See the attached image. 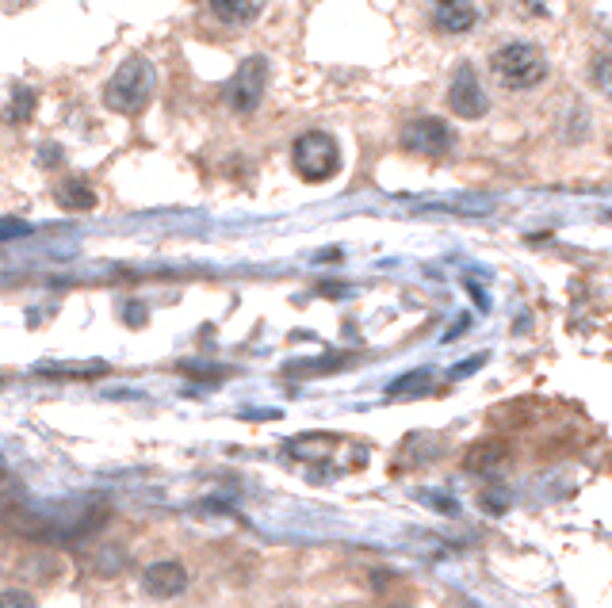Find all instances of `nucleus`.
<instances>
[{
	"label": "nucleus",
	"instance_id": "nucleus-1",
	"mask_svg": "<svg viewBox=\"0 0 612 608\" xmlns=\"http://www.w3.org/2000/svg\"><path fill=\"white\" fill-rule=\"evenodd\" d=\"M490 73L509 92H525V88H536L547 81V58L536 43L509 39L490 54Z\"/></svg>",
	"mask_w": 612,
	"mask_h": 608
},
{
	"label": "nucleus",
	"instance_id": "nucleus-2",
	"mask_svg": "<svg viewBox=\"0 0 612 608\" xmlns=\"http://www.w3.org/2000/svg\"><path fill=\"white\" fill-rule=\"evenodd\" d=\"M153 88H157L153 66L146 58H131V62L108 81L104 104H108L111 111H119V115H138V111H146V104L153 100Z\"/></svg>",
	"mask_w": 612,
	"mask_h": 608
},
{
	"label": "nucleus",
	"instance_id": "nucleus-3",
	"mask_svg": "<svg viewBox=\"0 0 612 608\" xmlns=\"http://www.w3.org/2000/svg\"><path fill=\"white\" fill-rule=\"evenodd\" d=\"M291 165H295V173L303 176V180H314V184L333 180V176L341 173V146H337L333 134L306 131L291 146Z\"/></svg>",
	"mask_w": 612,
	"mask_h": 608
},
{
	"label": "nucleus",
	"instance_id": "nucleus-4",
	"mask_svg": "<svg viewBox=\"0 0 612 608\" xmlns=\"http://www.w3.org/2000/svg\"><path fill=\"white\" fill-rule=\"evenodd\" d=\"M452 127L437 119V115H417L402 127V150H410L414 157H440L452 150Z\"/></svg>",
	"mask_w": 612,
	"mask_h": 608
},
{
	"label": "nucleus",
	"instance_id": "nucleus-5",
	"mask_svg": "<svg viewBox=\"0 0 612 608\" xmlns=\"http://www.w3.org/2000/svg\"><path fill=\"white\" fill-rule=\"evenodd\" d=\"M264 88H268V62L264 58H249L238 69V77L230 81V108L241 111V115L257 111L264 100Z\"/></svg>",
	"mask_w": 612,
	"mask_h": 608
},
{
	"label": "nucleus",
	"instance_id": "nucleus-6",
	"mask_svg": "<svg viewBox=\"0 0 612 608\" xmlns=\"http://www.w3.org/2000/svg\"><path fill=\"white\" fill-rule=\"evenodd\" d=\"M448 104H452V111H456L459 119H482V115H486L490 96H486L479 73H475L471 66L456 69V81H452V88H448Z\"/></svg>",
	"mask_w": 612,
	"mask_h": 608
},
{
	"label": "nucleus",
	"instance_id": "nucleus-7",
	"mask_svg": "<svg viewBox=\"0 0 612 608\" xmlns=\"http://www.w3.org/2000/svg\"><path fill=\"white\" fill-rule=\"evenodd\" d=\"M429 20L440 35H467L479 23V4L475 0H433Z\"/></svg>",
	"mask_w": 612,
	"mask_h": 608
},
{
	"label": "nucleus",
	"instance_id": "nucleus-8",
	"mask_svg": "<svg viewBox=\"0 0 612 608\" xmlns=\"http://www.w3.org/2000/svg\"><path fill=\"white\" fill-rule=\"evenodd\" d=\"M264 4L268 0H207V8H211V16L226 27H245V23L261 20Z\"/></svg>",
	"mask_w": 612,
	"mask_h": 608
},
{
	"label": "nucleus",
	"instance_id": "nucleus-9",
	"mask_svg": "<svg viewBox=\"0 0 612 608\" xmlns=\"http://www.w3.org/2000/svg\"><path fill=\"white\" fill-rule=\"evenodd\" d=\"M184 586H188L184 566L157 563V566H150V570H146V593H153V597H176Z\"/></svg>",
	"mask_w": 612,
	"mask_h": 608
},
{
	"label": "nucleus",
	"instance_id": "nucleus-10",
	"mask_svg": "<svg viewBox=\"0 0 612 608\" xmlns=\"http://www.w3.org/2000/svg\"><path fill=\"white\" fill-rule=\"evenodd\" d=\"M96 203V192L81 184V180H69L66 188H62V207H73V211H88Z\"/></svg>",
	"mask_w": 612,
	"mask_h": 608
},
{
	"label": "nucleus",
	"instance_id": "nucleus-11",
	"mask_svg": "<svg viewBox=\"0 0 612 608\" xmlns=\"http://www.w3.org/2000/svg\"><path fill=\"white\" fill-rule=\"evenodd\" d=\"M0 608H35V601L20 589H8V593H0Z\"/></svg>",
	"mask_w": 612,
	"mask_h": 608
},
{
	"label": "nucleus",
	"instance_id": "nucleus-12",
	"mask_svg": "<svg viewBox=\"0 0 612 608\" xmlns=\"http://www.w3.org/2000/svg\"><path fill=\"white\" fill-rule=\"evenodd\" d=\"M597 88H609V66H605V58L597 62Z\"/></svg>",
	"mask_w": 612,
	"mask_h": 608
}]
</instances>
